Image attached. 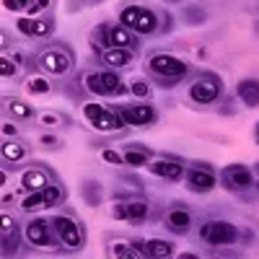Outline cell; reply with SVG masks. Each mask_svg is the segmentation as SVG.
I'll use <instances>...</instances> for the list:
<instances>
[{"mask_svg":"<svg viewBox=\"0 0 259 259\" xmlns=\"http://www.w3.org/2000/svg\"><path fill=\"white\" fill-rule=\"evenodd\" d=\"M119 24L135 34H153L158 29V18L153 11H148L143 6H127L119 13Z\"/></svg>","mask_w":259,"mask_h":259,"instance_id":"6da1fadb","label":"cell"},{"mask_svg":"<svg viewBox=\"0 0 259 259\" xmlns=\"http://www.w3.org/2000/svg\"><path fill=\"white\" fill-rule=\"evenodd\" d=\"M133 34L124 26H114V24H101L94 34H91V45L99 47L101 52L114 50V47H133Z\"/></svg>","mask_w":259,"mask_h":259,"instance_id":"7a4b0ae2","label":"cell"},{"mask_svg":"<svg viewBox=\"0 0 259 259\" xmlns=\"http://www.w3.org/2000/svg\"><path fill=\"white\" fill-rule=\"evenodd\" d=\"M200 239L210 246H226L239 241V228L228 221H207L200 228Z\"/></svg>","mask_w":259,"mask_h":259,"instance_id":"3957f363","label":"cell"},{"mask_svg":"<svg viewBox=\"0 0 259 259\" xmlns=\"http://www.w3.org/2000/svg\"><path fill=\"white\" fill-rule=\"evenodd\" d=\"M148 70L163 80H179L187 75V62L177 55H153L148 62Z\"/></svg>","mask_w":259,"mask_h":259,"instance_id":"277c9868","label":"cell"},{"mask_svg":"<svg viewBox=\"0 0 259 259\" xmlns=\"http://www.w3.org/2000/svg\"><path fill=\"white\" fill-rule=\"evenodd\" d=\"M83 114L85 119L91 122L94 130H101V133H112V130H119L124 124V119L119 117V112H112V109H104L99 104H85L83 106Z\"/></svg>","mask_w":259,"mask_h":259,"instance_id":"5b68a950","label":"cell"},{"mask_svg":"<svg viewBox=\"0 0 259 259\" xmlns=\"http://www.w3.org/2000/svg\"><path fill=\"white\" fill-rule=\"evenodd\" d=\"M83 80H85V89H89L91 94H99V96H119V94H124V85H122L117 73H89Z\"/></svg>","mask_w":259,"mask_h":259,"instance_id":"8992f818","label":"cell"},{"mask_svg":"<svg viewBox=\"0 0 259 259\" xmlns=\"http://www.w3.org/2000/svg\"><path fill=\"white\" fill-rule=\"evenodd\" d=\"M52 228H55V236L68 246V249H80L83 246V233L78 228V223L68 215H55L52 218Z\"/></svg>","mask_w":259,"mask_h":259,"instance_id":"52a82bcc","label":"cell"},{"mask_svg":"<svg viewBox=\"0 0 259 259\" xmlns=\"http://www.w3.org/2000/svg\"><path fill=\"white\" fill-rule=\"evenodd\" d=\"M60 200H62V189L55 187V184H50V187H45V189L31 192L29 197L24 200V210H26V212H39V210L55 207Z\"/></svg>","mask_w":259,"mask_h":259,"instance_id":"ba28073f","label":"cell"},{"mask_svg":"<svg viewBox=\"0 0 259 259\" xmlns=\"http://www.w3.org/2000/svg\"><path fill=\"white\" fill-rule=\"evenodd\" d=\"M55 228H52V221H45V218H36L26 226V239L29 244L34 246H41V249H47V246H55Z\"/></svg>","mask_w":259,"mask_h":259,"instance_id":"9c48e42d","label":"cell"},{"mask_svg":"<svg viewBox=\"0 0 259 259\" xmlns=\"http://www.w3.org/2000/svg\"><path fill=\"white\" fill-rule=\"evenodd\" d=\"M36 65L45 73H52V75H62L65 70L70 68V55L68 52H62V50H47V52H41Z\"/></svg>","mask_w":259,"mask_h":259,"instance_id":"30bf717a","label":"cell"},{"mask_svg":"<svg viewBox=\"0 0 259 259\" xmlns=\"http://www.w3.org/2000/svg\"><path fill=\"white\" fill-rule=\"evenodd\" d=\"M119 117L124 119V124H133V127H145L156 119V109L148 104H130L119 109Z\"/></svg>","mask_w":259,"mask_h":259,"instance_id":"8fae6325","label":"cell"},{"mask_svg":"<svg viewBox=\"0 0 259 259\" xmlns=\"http://www.w3.org/2000/svg\"><path fill=\"white\" fill-rule=\"evenodd\" d=\"M189 96H192V101H197V104H212L215 99L221 96V80H212V78L197 80L189 89Z\"/></svg>","mask_w":259,"mask_h":259,"instance_id":"7c38bea8","label":"cell"},{"mask_svg":"<svg viewBox=\"0 0 259 259\" xmlns=\"http://www.w3.org/2000/svg\"><path fill=\"white\" fill-rule=\"evenodd\" d=\"M18 31L26 36H47L55 31V21L52 18H21Z\"/></svg>","mask_w":259,"mask_h":259,"instance_id":"4fadbf2b","label":"cell"},{"mask_svg":"<svg viewBox=\"0 0 259 259\" xmlns=\"http://www.w3.org/2000/svg\"><path fill=\"white\" fill-rule=\"evenodd\" d=\"M112 215H114V218H124V221L140 223L145 215H148V205L143 200H133V202H127V205H114Z\"/></svg>","mask_w":259,"mask_h":259,"instance_id":"5bb4252c","label":"cell"},{"mask_svg":"<svg viewBox=\"0 0 259 259\" xmlns=\"http://www.w3.org/2000/svg\"><path fill=\"white\" fill-rule=\"evenodd\" d=\"M223 182L231 189H246V187H251V171L246 166H228L223 171Z\"/></svg>","mask_w":259,"mask_h":259,"instance_id":"9a60e30c","label":"cell"},{"mask_svg":"<svg viewBox=\"0 0 259 259\" xmlns=\"http://www.w3.org/2000/svg\"><path fill=\"white\" fill-rule=\"evenodd\" d=\"M135 60V55H133V50L130 47H114V50H106V52H101V62L104 65H109V68H127L130 62Z\"/></svg>","mask_w":259,"mask_h":259,"instance_id":"2e32d148","label":"cell"},{"mask_svg":"<svg viewBox=\"0 0 259 259\" xmlns=\"http://www.w3.org/2000/svg\"><path fill=\"white\" fill-rule=\"evenodd\" d=\"M187 187L192 192H210L215 187V177L210 171H202V168H192L187 174Z\"/></svg>","mask_w":259,"mask_h":259,"instance_id":"e0dca14e","label":"cell"},{"mask_svg":"<svg viewBox=\"0 0 259 259\" xmlns=\"http://www.w3.org/2000/svg\"><path fill=\"white\" fill-rule=\"evenodd\" d=\"M148 168L153 171L156 177H163V179H171V182L182 179V174H184V166L177 163V161H153Z\"/></svg>","mask_w":259,"mask_h":259,"instance_id":"ac0fdd59","label":"cell"},{"mask_svg":"<svg viewBox=\"0 0 259 259\" xmlns=\"http://www.w3.org/2000/svg\"><path fill=\"white\" fill-rule=\"evenodd\" d=\"M21 187H24L26 192L45 189V187H50V174L41 171V168H31V171H26V174L21 177Z\"/></svg>","mask_w":259,"mask_h":259,"instance_id":"d6986e66","label":"cell"},{"mask_svg":"<svg viewBox=\"0 0 259 259\" xmlns=\"http://www.w3.org/2000/svg\"><path fill=\"white\" fill-rule=\"evenodd\" d=\"M236 94H239V99L246 106H259V80H254V78L241 80L239 89H236Z\"/></svg>","mask_w":259,"mask_h":259,"instance_id":"ffe728a7","label":"cell"},{"mask_svg":"<svg viewBox=\"0 0 259 259\" xmlns=\"http://www.w3.org/2000/svg\"><path fill=\"white\" fill-rule=\"evenodd\" d=\"M166 223H168V228L174 231V233H184V231L192 226V218H189L187 210L177 207V210H171V212L166 215Z\"/></svg>","mask_w":259,"mask_h":259,"instance_id":"44dd1931","label":"cell"},{"mask_svg":"<svg viewBox=\"0 0 259 259\" xmlns=\"http://www.w3.org/2000/svg\"><path fill=\"white\" fill-rule=\"evenodd\" d=\"M143 254L145 256H171L174 254V244H168V241H161V239H150L143 244Z\"/></svg>","mask_w":259,"mask_h":259,"instance_id":"7402d4cb","label":"cell"},{"mask_svg":"<svg viewBox=\"0 0 259 259\" xmlns=\"http://www.w3.org/2000/svg\"><path fill=\"white\" fill-rule=\"evenodd\" d=\"M148 158H150L148 150H135V148H130L127 153H124V163H127V166H145Z\"/></svg>","mask_w":259,"mask_h":259,"instance_id":"603a6c76","label":"cell"},{"mask_svg":"<svg viewBox=\"0 0 259 259\" xmlns=\"http://www.w3.org/2000/svg\"><path fill=\"white\" fill-rule=\"evenodd\" d=\"M8 109H11V114H13V117H18V119H29V117L34 114L31 106H29V104H24V101H18V99L8 101Z\"/></svg>","mask_w":259,"mask_h":259,"instance_id":"cb8c5ba5","label":"cell"},{"mask_svg":"<svg viewBox=\"0 0 259 259\" xmlns=\"http://www.w3.org/2000/svg\"><path fill=\"white\" fill-rule=\"evenodd\" d=\"M24 153H26L24 145H18V143H6L3 145V158L6 161H21V158H24Z\"/></svg>","mask_w":259,"mask_h":259,"instance_id":"d4e9b609","label":"cell"},{"mask_svg":"<svg viewBox=\"0 0 259 259\" xmlns=\"http://www.w3.org/2000/svg\"><path fill=\"white\" fill-rule=\"evenodd\" d=\"M26 89H29L31 94H47V91H50V83H47L45 78H29Z\"/></svg>","mask_w":259,"mask_h":259,"instance_id":"484cf974","label":"cell"},{"mask_svg":"<svg viewBox=\"0 0 259 259\" xmlns=\"http://www.w3.org/2000/svg\"><path fill=\"white\" fill-rule=\"evenodd\" d=\"M130 91H133L135 96H148L150 94V85L145 80H133V85H130Z\"/></svg>","mask_w":259,"mask_h":259,"instance_id":"4316f807","label":"cell"},{"mask_svg":"<svg viewBox=\"0 0 259 259\" xmlns=\"http://www.w3.org/2000/svg\"><path fill=\"white\" fill-rule=\"evenodd\" d=\"M0 73H3V78H11L16 73V65L8 57H3V60H0Z\"/></svg>","mask_w":259,"mask_h":259,"instance_id":"83f0119b","label":"cell"},{"mask_svg":"<svg viewBox=\"0 0 259 259\" xmlns=\"http://www.w3.org/2000/svg\"><path fill=\"white\" fill-rule=\"evenodd\" d=\"M101 158H104V161H109V163H114V166L124 161V156H119L117 150H101Z\"/></svg>","mask_w":259,"mask_h":259,"instance_id":"f1b7e54d","label":"cell"},{"mask_svg":"<svg viewBox=\"0 0 259 259\" xmlns=\"http://www.w3.org/2000/svg\"><path fill=\"white\" fill-rule=\"evenodd\" d=\"M3 3H6L8 11H18V8H24V6H31L29 0H3Z\"/></svg>","mask_w":259,"mask_h":259,"instance_id":"f546056e","label":"cell"},{"mask_svg":"<svg viewBox=\"0 0 259 259\" xmlns=\"http://www.w3.org/2000/svg\"><path fill=\"white\" fill-rule=\"evenodd\" d=\"M112 251H114V256H135V251H127V246H124V244H114V246H112Z\"/></svg>","mask_w":259,"mask_h":259,"instance_id":"4dcf8cb0","label":"cell"},{"mask_svg":"<svg viewBox=\"0 0 259 259\" xmlns=\"http://www.w3.org/2000/svg\"><path fill=\"white\" fill-rule=\"evenodd\" d=\"M50 3H52V0H36V3H31V6H29V11H31V13H39V11H45Z\"/></svg>","mask_w":259,"mask_h":259,"instance_id":"1f68e13d","label":"cell"},{"mask_svg":"<svg viewBox=\"0 0 259 259\" xmlns=\"http://www.w3.org/2000/svg\"><path fill=\"white\" fill-rule=\"evenodd\" d=\"M3 133H6V135H13L16 127H13V124H3Z\"/></svg>","mask_w":259,"mask_h":259,"instance_id":"d6a6232c","label":"cell"},{"mask_svg":"<svg viewBox=\"0 0 259 259\" xmlns=\"http://www.w3.org/2000/svg\"><path fill=\"white\" fill-rule=\"evenodd\" d=\"M41 122H45V124H55V122H57V117H50V114H47V117L41 119Z\"/></svg>","mask_w":259,"mask_h":259,"instance_id":"836d02e7","label":"cell"},{"mask_svg":"<svg viewBox=\"0 0 259 259\" xmlns=\"http://www.w3.org/2000/svg\"><path fill=\"white\" fill-rule=\"evenodd\" d=\"M256 138H259V122H256Z\"/></svg>","mask_w":259,"mask_h":259,"instance_id":"e575fe53","label":"cell"}]
</instances>
